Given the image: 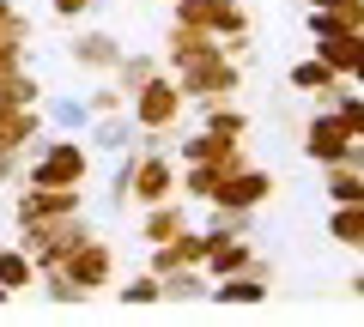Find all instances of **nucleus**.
<instances>
[{
  "label": "nucleus",
  "instance_id": "ddd939ff",
  "mask_svg": "<svg viewBox=\"0 0 364 327\" xmlns=\"http://www.w3.org/2000/svg\"><path fill=\"white\" fill-rule=\"evenodd\" d=\"M55 121H61V128H79V121H85V104H73V97H61V104H55Z\"/></svg>",
  "mask_w": 364,
  "mask_h": 327
},
{
  "label": "nucleus",
  "instance_id": "f8f14e48",
  "mask_svg": "<svg viewBox=\"0 0 364 327\" xmlns=\"http://www.w3.org/2000/svg\"><path fill=\"white\" fill-rule=\"evenodd\" d=\"M122 297H128V303H152V297H164V291H158V279H134Z\"/></svg>",
  "mask_w": 364,
  "mask_h": 327
},
{
  "label": "nucleus",
  "instance_id": "9d476101",
  "mask_svg": "<svg viewBox=\"0 0 364 327\" xmlns=\"http://www.w3.org/2000/svg\"><path fill=\"white\" fill-rule=\"evenodd\" d=\"M104 267H109L104 249H85V255H79V279H104Z\"/></svg>",
  "mask_w": 364,
  "mask_h": 327
},
{
  "label": "nucleus",
  "instance_id": "f257e3e1",
  "mask_svg": "<svg viewBox=\"0 0 364 327\" xmlns=\"http://www.w3.org/2000/svg\"><path fill=\"white\" fill-rule=\"evenodd\" d=\"M346 145H352V128H346V121L328 116V121H316V128H310V152L328 157V164H340V157H346Z\"/></svg>",
  "mask_w": 364,
  "mask_h": 327
},
{
  "label": "nucleus",
  "instance_id": "aec40b11",
  "mask_svg": "<svg viewBox=\"0 0 364 327\" xmlns=\"http://www.w3.org/2000/svg\"><path fill=\"white\" fill-rule=\"evenodd\" d=\"M358 291H364V279H358Z\"/></svg>",
  "mask_w": 364,
  "mask_h": 327
},
{
  "label": "nucleus",
  "instance_id": "423d86ee",
  "mask_svg": "<svg viewBox=\"0 0 364 327\" xmlns=\"http://www.w3.org/2000/svg\"><path fill=\"white\" fill-rule=\"evenodd\" d=\"M170 109H176V92H164V85H152V92H146V104H140V121H164Z\"/></svg>",
  "mask_w": 364,
  "mask_h": 327
},
{
  "label": "nucleus",
  "instance_id": "20e7f679",
  "mask_svg": "<svg viewBox=\"0 0 364 327\" xmlns=\"http://www.w3.org/2000/svg\"><path fill=\"white\" fill-rule=\"evenodd\" d=\"M358 55H364V43L334 37V31H328V43H322V61H328V67H358Z\"/></svg>",
  "mask_w": 364,
  "mask_h": 327
},
{
  "label": "nucleus",
  "instance_id": "f03ea898",
  "mask_svg": "<svg viewBox=\"0 0 364 327\" xmlns=\"http://www.w3.org/2000/svg\"><path fill=\"white\" fill-rule=\"evenodd\" d=\"M73 176H79V152H73V145H55V152L43 157L37 182H73Z\"/></svg>",
  "mask_w": 364,
  "mask_h": 327
},
{
  "label": "nucleus",
  "instance_id": "f3484780",
  "mask_svg": "<svg viewBox=\"0 0 364 327\" xmlns=\"http://www.w3.org/2000/svg\"><path fill=\"white\" fill-rule=\"evenodd\" d=\"M340 121H346V128H364V104H346V116H340Z\"/></svg>",
  "mask_w": 364,
  "mask_h": 327
},
{
  "label": "nucleus",
  "instance_id": "7ed1b4c3",
  "mask_svg": "<svg viewBox=\"0 0 364 327\" xmlns=\"http://www.w3.org/2000/svg\"><path fill=\"white\" fill-rule=\"evenodd\" d=\"M261 194H267V176H231V182H225V194H213V200H231V206H255Z\"/></svg>",
  "mask_w": 364,
  "mask_h": 327
},
{
  "label": "nucleus",
  "instance_id": "a211bd4d",
  "mask_svg": "<svg viewBox=\"0 0 364 327\" xmlns=\"http://www.w3.org/2000/svg\"><path fill=\"white\" fill-rule=\"evenodd\" d=\"M55 13H85V0H55Z\"/></svg>",
  "mask_w": 364,
  "mask_h": 327
},
{
  "label": "nucleus",
  "instance_id": "0eeeda50",
  "mask_svg": "<svg viewBox=\"0 0 364 327\" xmlns=\"http://www.w3.org/2000/svg\"><path fill=\"white\" fill-rule=\"evenodd\" d=\"M334 236H340V243H358V249H364V212H358V206L334 212Z\"/></svg>",
  "mask_w": 364,
  "mask_h": 327
},
{
  "label": "nucleus",
  "instance_id": "39448f33",
  "mask_svg": "<svg viewBox=\"0 0 364 327\" xmlns=\"http://www.w3.org/2000/svg\"><path fill=\"white\" fill-rule=\"evenodd\" d=\"M213 297H219V303H261V297H267V291H261L255 279H225V285L213 291Z\"/></svg>",
  "mask_w": 364,
  "mask_h": 327
},
{
  "label": "nucleus",
  "instance_id": "6ab92c4d",
  "mask_svg": "<svg viewBox=\"0 0 364 327\" xmlns=\"http://www.w3.org/2000/svg\"><path fill=\"white\" fill-rule=\"evenodd\" d=\"M358 79H364V55H358Z\"/></svg>",
  "mask_w": 364,
  "mask_h": 327
},
{
  "label": "nucleus",
  "instance_id": "4468645a",
  "mask_svg": "<svg viewBox=\"0 0 364 327\" xmlns=\"http://www.w3.org/2000/svg\"><path fill=\"white\" fill-rule=\"evenodd\" d=\"M243 261H249V249H219V255H213V267H219V273H237Z\"/></svg>",
  "mask_w": 364,
  "mask_h": 327
},
{
  "label": "nucleus",
  "instance_id": "6e6552de",
  "mask_svg": "<svg viewBox=\"0 0 364 327\" xmlns=\"http://www.w3.org/2000/svg\"><path fill=\"white\" fill-rule=\"evenodd\" d=\"M328 194H334L340 206H364V182H358V176H340V170H334V182H328Z\"/></svg>",
  "mask_w": 364,
  "mask_h": 327
},
{
  "label": "nucleus",
  "instance_id": "1a4fd4ad",
  "mask_svg": "<svg viewBox=\"0 0 364 327\" xmlns=\"http://www.w3.org/2000/svg\"><path fill=\"white\" fill-rule=\"evenodd\" d=\"M79 61H116V43L109 37H85L79 43Z\"/></svg>",
  "mask_w": 364,
  "mask_h": 327
},
{
  "label": "nucleus",
  "instance_id": "9b49d317",
  "mask_svg": "<svg viewBox=\"0 0 364 327\" xmlns=\"http://www.w3.org/2000/svg\"><path fill=\"white\" fill-rule=\"evenodd\" d=\"M134 182H140V194H146V200H158V188H164V164H146Z\"/></svg>",
  "mask_w": 364,
  "mask_h": 327
},
{
  "label": "nucleus",
  "instance_id": "2eb2a0df",
  "mask_svg": "<svg viewBox=\"0 0 364 327\" xmlns=\"http://www.w3.org/2000/svg\"><path fill=\"white\" fill-rule=\"evenodd\" d=\"M0 279H6V285H25V261H18V255H0Z\"/></svg>",
  "mask_w": 364,
  "mask_h": 327
},
{
  "label": "nucleus",
  "instance_id": "dca6fc26",
  "mask_svg": "<svg viewBox=\"0 0 364 327\" xmlns=\"http://www.w3.org/2000/svg\"><path fill=\"white\" fill-rule=\"evenodd\" d=\"M97 140H104V152H122V140H128V128H122V121H109V128L97 133Z\"/></svg>",
  "mask_w": 364,
  "mask_h": 327
}]
</instances>
